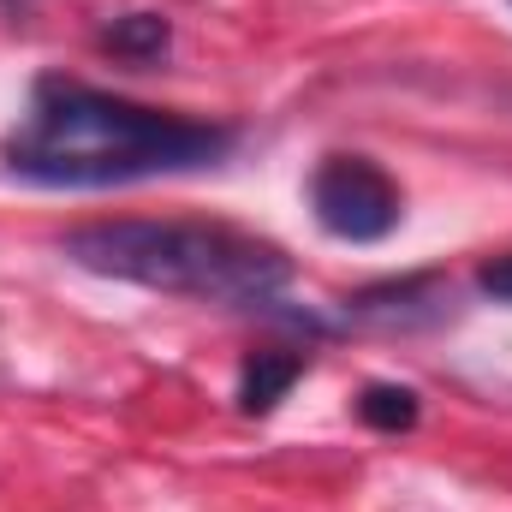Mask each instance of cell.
Instances as JSON below:
<instances>
[{"label": "cell", "mask_w": 512, "mask_h": 512, "mask_svg": "<svg viewBox=\"0 0 512 512\" xmlns=\"http://www.w3.org/2000/svg\"><path fill=\"white\" fill-rule=\"evenodd\" d=\"M239 126L149 108L66 72H42L18 126L0 137V173L42 191H114L143 179H179L221 167Z\"/></svg>", "instance_id": "cell-1"}, {"label": "cell", "mask_w": 512, "mask_h": 512, "mask_svg": "<svg viewBox=\"0 0 512 512\" xmlns=\"http://www.w3.org/2000/svg\"><path fill=\"white\" fill-rule=\"evenodd\" d=\"M60 256L84 274L149 286L191 304L251 310V316H286L304 328H322V316L280 310L292 286V256L274 239H256L227 221H90L60 233Z\"/></svg>", "instance_id": "cell-2"}, {"label": "cell", "mask_w": 512, "mask_h": 512, "mask_svg": "<svg viewBox=\"0 0 512 512\" xmlns=\"http://www.w3.org/2000/svg\"><path fill=\"white\" fill-rule=\"evenodd\" d=\"M310 215L340 245H382L405 221V191L393 185L382 161L334 149L310 173Z\"/></svg>", "instance_id": "cell-3"}, {"label": "cell", "mask_w": 512, "mask_h": 512, "mask_svg": "<svg viewBox=\"0 0 512 512\" xmlns=\"http://www.w3.org/2000/svg\"><path fill=\"white\" fill-rule=\"evenodd\" d=\"M304 376H310V352L268 346V352H251V358L239 364V387H233V399H239L245 417H274L280 399L304 382Z\"/></svg>", "instance_id": "cell-4"}, {"label": "cell", "mask_w": 512, "mask_h": 512, "mask_svg": "<svg viewBox=\"0 0 512 512\" xmlns=\"http://www.w3.org/2000/svg\"><path fill=\"white\" fill-rule=\"evenodd\" d=\"M441 274H411V280H387V286H364L358 298H346V316H370V322H435L441 316Z\"/></svg>", "instance_id": "cell-5"}, {"label": "cell", "mask_w": 512, "mask_h": 512, "mask_svg": "<svg viewBox=\"0 0 512 512\" xmlns=\"http://www.w3.org/2000/svg\"><path fill=\"white\" fill-rule=\"evenodd\" d=\"M173 48V18L167 12H120L96 30V54L120 60V66H155Z\"/></svg>", "instance_id": "cell-6"}, {"label": "cell", "mask_w": 512, "mask_h": 512, "mask_svg": "<svg viewBox=\"0 0 512 512\" xmlns=\"http://www.w3.org/2000/svg\"><path fill=\"white\" fill-rule=\"evenodd\" d=\"M352 411L376 435H411L423 423V399H417V387H405V382H364L358 399H352Z\"/></svg>", "instance_id": "cell-7"}, {"label": "cell", "mask_w": 512, "mask_h": 512, "mask_svg": "<svg viewBox=\"0 0 512 512\" xmlns=\"http://www.w3.org/2000/svg\"><path fill=\"white\" fill-rule=\"evenodd\" d=\"M477 292H483V298H495V304H512V251L507 256H489V262L477 268Z\"/></svg>", "instance_id": "cell-8"}]
</instances>
